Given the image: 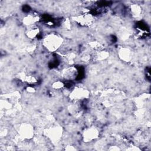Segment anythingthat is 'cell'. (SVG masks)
Returning <instances> with one entry per match:
<instances>
[{"label": "cell", "instance_id": "cell-1", "mask_svg": "<svg viewBox=\"0 0 151 151\" xmlns=\"http://www.w3.org/2000/svg\"><path fill=\"white\" fill-rule=\"evenodd\" d=\"M63 42V38L55 33L47 35L42 41V45L48 51L54 52L58 50Z\"/></svg>", "mask_w": 151, "mask_h": 151}, {"label": "cell", "instance_id": "cell-2", "mask_svg": "<svg viewBox=\"0 0 151 151\" xmlns=\"http://www.w3.org/2000/svg\"><path fill=\"white\" fill-rule=\"evenodd\" d=\"M18 133L21 138L24 139H30L34 136V129L31 124L24 123L19 126Z\"/></svg>", "mask_w": 151, "mask_h": 151}, {"label": "cell", "instance_id": "cell-3", "mask_svg": "<svg viewBox=\"0 0 151 151\" xmlns=\"http://www.w3.org/2000/svg\"><path fill=\"white\" fill-rule=\"evenodd\" d=\"M73 19L76 22L81 26L88 27L93 24L94 17L91 14L83 13L74 17Z\"/></svg>", "mask_w": 151, "mask_h": 151}, {"label": "cell", "instance_id": "cell-4", "mask_svg": "<svg viewBox=\"0 0 151 151\" xmlns=\"http://www.w3.org/2000/svg\"><path fill=\"white\" fill-rule=\"evenodd\" d=\"M99 130L95 126H90L84 129L83 133V138L84 142H91L98 138Z\"/></svg>", "mask_w": 151, "mask_h": 151}, {"label": "cell", "instance_id": "cell-5", "mask_svg": "<svg viewBox=\"0 0 151 151\" xmlns=\"http://www.w3.org/2000/svg\"><path fill=\"white\" fill-rule=\"evenodd\" d=\"M89 93L87 90L82 87L74 88L70 94V97L74 101L84 100L88 97Z\"/></svg>", "mask_w": 151, "mask_h": 151}, {"label": "cell", "instance_id": "cell-6", "mask_svg": "<svg viewBox=\"0 0 151 151\" xmlns=\"http://www.w3.org/2000/svg\"><path fill=\"white\" fill-rule=\"evenodd\" d=\"M48 137L53 141H57L62 136V129L58 126L52 127L47 133Z\"/></svg>", "mask_w": 151, "mask_h": 151}, {"label": "cell", "instance_id": "cell-7", "mask_svg": "<svg viewBox=\"0 0 151 151\" xmlns=\"http://www.w3.org/2000/svg\"><path fill=\"white\" fill-rule=\"evenodd\" d=\"M40 21V17L38 15L35 14H28L25 15L22 19V22L27 27L36 25Z\"/></svg>", "mask_w": 151, "mask_h": 151}, {"label": "cell", "instance_id": "cell-8", "mask_svg": "<svg viewBox=\"0 0 151 151\" xmlns=\"http://www.w3.org/2000/svg\"><path fill=\"white\" fill-rule=\"evenodd\" d=\"M78 75V71L76 68L70 66L65 68L63 71V77L67 80H73L76 78Z\"/></svg>", "mask_w": 151, "mask_h": 151}, {"label": "cell", "instance_id": "cell-9", "mask_svg": "<svg viewBox=\"0 0 151 151\" xmlns=\"http://www.w3.org/2000/svg\"><path fill=\"white\" fill-rule=\"evenodd\" d=\"M40 32V30L39 27H37V25H34L27 27V28L25 31V35L28 38L30 39H35L38 36Z\"/></svg>", "mask_w": 151, "mask_h": 151}, {"label": "cell", "instance_id": "cell-10", "mask_svg": "<svg viewBox=\"0 0 151 151\" xmlns=\"http://www.w3.org/2000/svg\"><path fill=\"white\" fill-rule=\"evenodd\" d=\"M119 56L123 61L129 62L131 60L133 54L132 51L127 48H122L119 51Z\"/></svg>", "mask_w": 151, "mask_h": 151}, {"label": "cell", "instance_id": "cell-11", "mask_svg": "<svg viewBox=\"0 0 151 151\" xmlns=\"http://www.w3.org/2000/svg\"><path fill=\"white\" fill-rule=\"evenodd\" d=\"M109 55V54L107 52V51L99 50L98 52H97L94 54V59L97 61H102L107 58Z\"/></svg>", "mask_w": 151, "mask_h": 151}, {"label": "cell", "instance_id": "cell-12", "mask_svg": "<svg viewBox=\"0 0 151 151\" xmlns=\"http://www.w3.org/2000/svg\"><path fill=\"white\" fill-rule=\"evenodd\" d=\"M130 9L132 14L134 17H139L140 15V14L142 12V8L139 5L134 4L132 5L130 7Z\"/></svg>", "mask_w": 151, "mask_h": 151}, {"label": "cell", "instance_id": "cell-13", "mask_svg": "<svg viewBox=\"0 0 151 151\" xmlns=\"http://www.w3.org/2000/svg\"><path fill=\"white\" fill-rule=\"evenodd\" d=\"M64 87V84L63 82L60 81H57L52 83V88L55 89V90H59L61 88H63Z\"/></svg>", "mask_w": 151, "mask_h": 151}]
</instances>
